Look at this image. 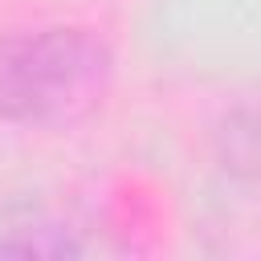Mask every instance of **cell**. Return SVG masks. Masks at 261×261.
<instances>
[{
	"label": "cell",
	"mask_w": 261,
	"mask_h": 261,
	"mask_svg": "<svg viewBox=\"0 0 261 261\" xmlns=\"http://www.w3.org/2000/svg\"><path fill=\"white\" fill-rule=\"evenodd\" d=\"M0 253H20V257H65V253H77V245L61 232V228H49L41 224L33 237L24 241H0Z\"/></svg>",
	"instance_id": "2"
},
{
	"label": "cell",
	"mask_w": 261,
	"mask_h": 261,
	"mask_svg": "<svg viewBox=\"0 0 261 261\" xmlns=\"http://www.w3.org/2000/svg\"><path fill=\"white\" fill-rule=\"evenodd\" d=\"M110 82V53L86 29L0 41V118L65 122L86 114Z\"/></svg>",
	"instance_id": "1"
}]
</instances>
